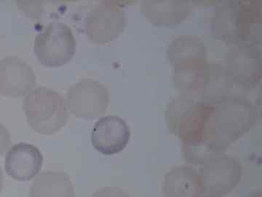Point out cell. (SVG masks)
Segmentation results:
<instances>
[{
  "mask_svg": "<svg viewBox=\"0 0 262 197\" xmlns=\"http://www.w3.org/2000/svg\"><path fill=\"white\" fill-rule=\"evenodd\" d=\"M211 101L180 94L167 106L165 120L170 132L182 143L203 141Z\"/></svg>",
  "mask_w": 262,
  "mask_h": 197,
  "instance_id": "4",
  "label": "cell"
},
{
  "mask_svg": "<svg viewBox=\"0 0 262 197\" xmlns=\"http://www.w3.org/2000/svg\"><path fill=\"white\" fill-rule=\"evenodd\" d=\"M126 18L118 2L102 1L89 12L84 22L88 39L96 45L107 44L124 32Z\"/></svg>",
  "mask_w": 262,
  "mask_h": 197,
  "instance_id": "7",
  "label": "cell"
},
{
  "mask_svg": "<svg viewBox=\"0 0 262 197\" xmlns=\"http://www.w3.org/2000/svg\"><path fill=\"white\" fill-rule=\"evenodd\" d=\"M23 109L31 129L42 135L56 134L68 122L69 110L64 98L44 86L35 88L26 96Z\"/></svg>",
  "mask_w": 262,
  "mask_h": 197,
  "instance_id": "3",
  "label": "cell"
},
{
  "mask_svg": "<svg viewBox=\"0 0 262 197\" xmlns=\"http://www.w3.org/2000/svg\"><path fill=\"white\" fill-rule=\"evenodd\" d=\"M167 56L173 70L174 85L179 90L208 64L204 43L192 35L179 36L173 40L169 44Z\"/></svg>",
  "mask_w": 262,
  "mask_h": 197,
  "instance_id": "6",
  "label": "cell"
},
{
  "mask_svg": "<svg viewBox=\"0 0 262 197\" xmlns=\"http://www.w3.org/2000/svg\"><path fill=\"white\" fill-rule=\"evenodd\" d=\"M199 175L203 193L222 196L237 187L242 179L243 167L237 159L223 154L201 165Z\"/></svg>",
  "mask_w": 262,
  "mask_h": 197,
  "instance_id": "10",
  "label": "cell"
},
{
  "mask_svg": "<svg viewBox=\"0 0 262 197\" xmlns=\"http://www.w3.org/2000/svg\"><path fill=\"white\" fill-rule=\"evenodd\" d=\"M163 197H200L202 191L199 172L192 166L174 167L165 174Z\"/></svg>",
  "mask_w": 262,
  "mask_h": 197,
  "instance_id": "16",
  "label": "cell"
},
{
  "mask_svg": "<svg viewBox=\"0 0 262 197\" xmlns=\"http://www.w3.org/2000/svg\"><path fill=\"white\" fill-rule=\"evenodd\" d=\"M37 86V77L31 66L18 56L0 60V94L8 97L27 96Z\"/></svg>",
  "mask_w": 262,
  "mask_h": 197,
  "instance_id": "13",
  "label": "cell"
},
{
  "mask_svg": "<svg viewBox=\"0 0 262 197\" xmlns=\"http://www.w3.org/2000/svg\"><path fill=\"white\" fill-rule=\"evenodd\" d=\"M225 63L231 80L239 87L251 89L261 82V53L258 45L239 43L231 46Z\"/></svg>",
  "mask_w": 262,
  "mask_h": 197,
  "instance_id": "9",
  "label": "cell"
},
{
  "mask_svg": "<svg viewBox=\"0 0 262 197\" xmlns=\"http://www.w3.org/2000/svg\"><path fill=\"white\" fill-rule=\"evenodd\" d=\"M248 197H262L261 192V191H258V192L253 193Z\"/></svg>",
  "mask_w": 262,
  "mask_h": 197,
  "instance_id": "21",
  "label": "cell"
},
{
  "mask_svg": "<svg viewBox=\"0 0 262 197\" xmlns=\"http://www.w3.org/2000/svg\"><path fill=\"white\" fill-rule=\"evenodd\" d=\"M130 138V129L125 119L117 115L100 117L91 131V143L96 150L104 155L121 153Z\"/></svg>",
  "mask_w": 262,
  "mask_h": 197,
  "instance_id": "12",
  "label": "cell"
},
{
  "mask_svg": "<svg viewBox=\"0 0 262 197\" xmlns=\"http://www.w3.org/2000/svg\"><path fill=\"white\" fill-rule=\"evenodd\" d=\"M11 136L8 129L0 123V156L10 148Z\"/></svg>",
  "mask_w": 262,
  "mask_h": 197,
  "instance_id": "19",
  "label": "cell"
},
{
  "mask_svg": "<svg viewBox=\"0 0 262 197\" xmlns=\"http://www.w3.org/2000/svg\"><path fill=\"white\" fill-rule=\"evenodd\" d=\"M261 2L228 0L217 3L212 18V34L230 46L261 41Z\"/></svg>",
  "mask_w": 262,
  "mask_h": 197,
  "instance_id": "2",
  "label": "cell"
},
{
  "mask_svg": "<svg viewBox=\"0 0 262 197\" xmlns=\"http://www.w3.org/2000/svg\"><path fill=\"white\" fill-rule=\"evenodd\" d=\"M233 84L225 66L207 64L191 77L180 91L181 94L213 102L230 95Z\"/></svg>",
  "mask_w": 262,
  "mask_h": 197,
  "instance_id": "11",
  "label": "cell"
},
{
  "mask_svg": "<svg viewBox=\"0 0 262 197\" xmlns=\"http://www.w3.org/2000/svg\"><path fill=\"white\" fill-rule=\"evenodd\" d=\"M200 197H223L221 196V195H213V194H206L204 196H201Z\"/></svg>",
  "mask_w": 262,
  "mask_h": 197,
  "instance_id": "22",
  "label": "cell"
},
{
  "mask_svg": "<svg viewBox=\"0 0 262 197\" xmlns=\"http://www.w3.org/2000/svg\"><path fill=\"white\" fill-rule=\"evenodd\" d=\"M77 42L72 29L61 22H51L34 40L38 62L48 68L63 67L75 56Z\"/></svg>",
  "mask_w": 262,
  "mask_h": 197,
  "instance_id": "5",
  "label": "cell"
},
{
  "mask_svg": "<svg viewBox=\"0 0 262 197\" xmlns=\"http://www.w3.org/2000/svg\"><path fill=\"white\" fill-rule=\"evenodd\" d=\"M43 155L39 148L30 143H16L10 147L5 158L7 174L18 182H27L39 174Z\"/></svg>",
  "mask_w": 262,
  "mask_h": 197,
  "instance_id": "14",
  "label": "cell"
},
{
  "mask_svg": "<svg viewBox=\"0 0 262 197\" xmlns=\"http://www.w3.org/2000/svg\"><path fill=\"white\" fill-rule=\"evenodd\" d=\"M66 104L69 112L78 119L91 120L106 112L110 102L107 88L92 79H83L71 86Z\"/></svg>",
  "mask_w": 262,
  "mask_h": 197,
  "instance_id": "8",
  "label": "cell"
},
{
  "mask_svg": "<svg viewBox=\"0 0 262 197\" xmlns=\"http://www.w3.org/2000/svg\"><path fill=\"white\" fill-rule=\"evenodd\" d=\"M141 10L150 23L161 27L182 24L192 13L188 1H144Z\"/></svg>",
  "mask_w": 262,
  "mask_h": 197,
  "instance_id": "15",
  "label": "cell"
},
{
  "mask_svg": "<svg viewBox=\"0 0 262 197\" xmlns=\"http://www.w3.org/2000/svg\"><path fill=\"white\" fill-rule=\"evenodd\" d=\"M29 197H75V188L65 172L45 171L34 178Z\"/></svg>",
  "mask_w": 262,
  "mask_h": 197,
  "instance_id": "17",
  "label": "cell"
},
{
  "mask_svg": "<svg viewBox=\"0 0 262 197\" xmlns=\"http://www.w3.org/2000/svg\"><path fill=\"white\" fill-rule=\"evenodd\" d=\"M3 185H4V177H3V171L0 167V193L3 191Z\"/></svg>",
  "mask_w": 262,
  "mask_h": 197,
  "instance_id": "20",
  "label": "cell"
},
{
  "mask_svg": "<svg viewBox=\"0 0 262 197\" xmlns=\"http://www.w3.org/2000/svg\"><path fill=\"white\" fill-rule=\"evenodd\" d=\"M91 197H130L126 192L119 187L107 186L99 188Z\"/></svg>",
  "mask_w": 262,
  "mask_h": 197,
  "instance_id": "18",
  "label": "cell"
},
{
  "mask_svg": "<svg viewBox=\"0 0 262 197\" xmlns=\"http://www.w3.org/2000/svg\"><path fill=\"white\" fill-rule=\"evenodd\" d=\"M259 112L249 98L229 95L211 102L203 141L219 155L248 132L258 122Z\"/></svg>",
  "mask_w": 262,
  "mask_h": 197,
  "instance_id": "1",
  "label": "cell"
}]
</instances>
